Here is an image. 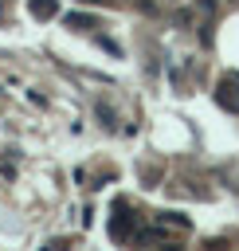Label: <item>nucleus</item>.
<instances>
[{
	"label": "nucleus",
	"instance_id": "nucleus-3",
	"mask_svg": "<svg viewBox=\"0 0 239 251\" xmlns=\"http://www.w3.org/2000/svg\"><path fill=\"white\" fill-rule=\"evenodd\" d=\"M27 12L35 20H51V16H59V0H27Z\"/></svg>",
	"mask_w": 239,
	"mask_h": 251
},
{
	"label": "nucleus",
	"instance_id": "nucleus-6",
	"mask_svg": "<svg viewBox=\"0 0 239 251\" xmlns=\"http://www.w3.org/2000/svg\"><path fill=\"white\" fill-rule=\"evenodd\" d=\"M67 24H71V27H94V20H90V16H78V12L67 16Z\"/></svg>",
	"mask_w": 239,
	"mask_h": 251
},
{
	"label": "nucleus",
	"instance_id": "nucleus-7",
	"mask_svg": "<svg viewBox=\"0 0 239 251\" xmlns=\"http://www.w3.org/2000/svg\"><path fill=\"white\" fill-rule=\"evenodd\" d=\"M165 4H180V0H165Z\"/></svg>",
	"mask_w": 239,
	"mask_h": 251
},
{
	"label": "nucleus",
	"instance_id": "nucleus-5",
	"mask_svg": "<svg viewBox=\"0 0 239 251\" xmlns=\"http://www.w3.org/2000/svg\"><path fill=\"white\" fill-rule=\"evenodd\" d=\"M94 114H98V122H102L106 129H114V106H110V102H98Z\"/></svg>",
	"mask_w": 239,
	"mask_h": 251
},
{
	"label": "nucleus",
	"instance_id": "nucleus-4",
	"mask_svg": "<svg viewBox=\"0 0 239 251\" xmlns=\"http://www.w3.org/2000/svg\"><path fill=\"white\" fill-rule=\"evenodd\" d=\"M157 224H161V227H172V231H188V227H192V220L180 216V212H161Z\"/></svg>",
	"mask_w": 239,
	"mask_h": 251
},
{
	"label": "nucleus",
	"instance_id": "nucleus-2",
	"mask_svg": "<svg viewBox=\"0 0 239 251\" xmlns=\"http://www.w3.org/2000/svg\"><path fill=\"white\" fill-rule=\"evenodd\" d=\"M133 243H165V247H172L168 239H165V227L157 224V227H137L133 231Z\"/></svg>",
	"mask_w": 239,
	"mask_h": 251
},
{
	"label": "nucleus",
	"instance_id": "nucleus-1",
	"mask_svg": "<svg viewBox=\"0 0 239 251\" xmlns=\"http://www.w3.org/2000/svg\"><path fill=\"white\" fill-rule=\"evenodd\" d=\"M215 102L227 110V114H239V78H223L215 86Z\"/></svg>",
	"mask_w": 239,
	"mask_h": 251
}]
</instances>
